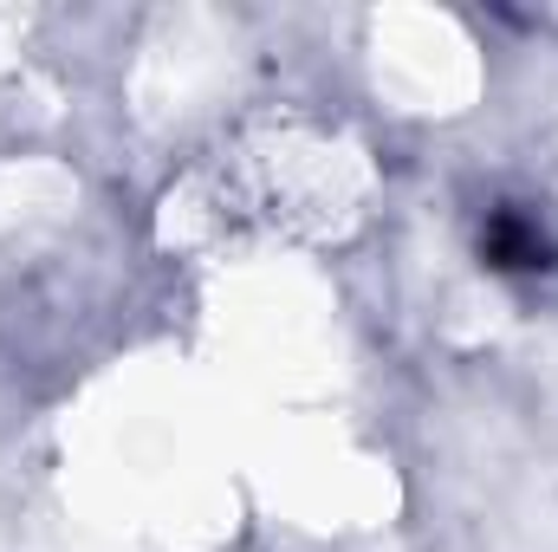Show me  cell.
<instances>
[{
  "label": "cell",
  "instance_id": "cell-1",
  "mask_svg": "<svg viewBox=\"0 0 558 552\" xmlns=\"http://www.w3.org/2000/svg\"><path fill=\"white\" fill-rule=\"evenodd\" d=\"M481 261H487L494 274H546V267H558V235L546 228L539 208L500 202V208L481 221Z\"/></svg>",
  "mask_w": 558,
  "mask_h": 552
}]
</instances>
